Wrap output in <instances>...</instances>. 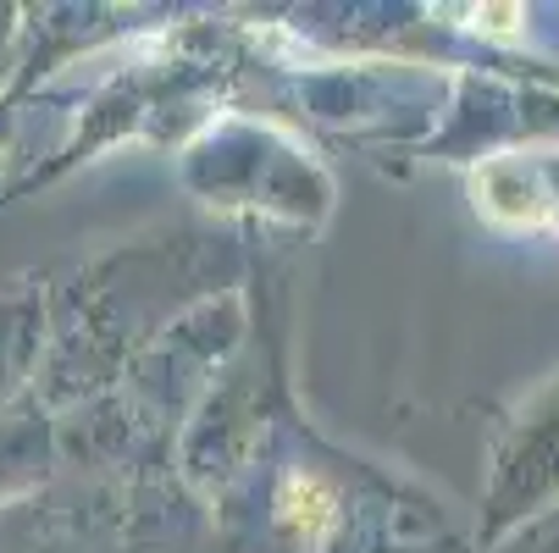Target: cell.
<instances>
[{
    "label": "cell",
    "instance_id": "6da1fadb",
    "mask_svg": "<svg viewBox=\"0 0 559 553\" xmlns=\"http://www.w3.org/2000/svg\"><path fill=\"white\" fill-rule=\"evenodd\" d=\"M283 515H288V526H294L299 537L316 542V537L333 526V493L316 482V477H294L288 493H283Z\"/></svg>",
    "mask_w": 559,
    "mask_h": 553
}]
</instances>
